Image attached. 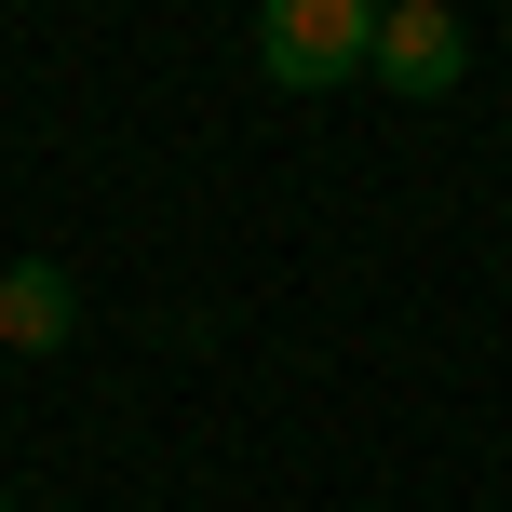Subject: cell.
Masks as SVG:
<instances>
[{"instance_id": "6da1fadb", "label": "cell", "mask_w": 512, "mask_h": 512, "mask_svg": "<svg viewBox=\"0 0 512 512\" xmlns=\"http://www.w3.org/2000/svg\"><path fill=\"white\" fill-rule=\"evenodd\" d=\"M364 41H378V0H256V68L283 95L364 81Z\"/></svg>"}, {"instance_id": "277c9868", "label": "cell", "mask_w": 512, "mask_h": 512, "mask_svg": "<svg viewBox=\"0 0 512 512\" xmlns=\"http://www.w3.org/2000/svg\"><path fill=\"white\" fill-rule=\"evenodd\" d=\"M0 512H14V499H0Z\"/></svg>"}, {"instance_id": "7a4b0ae2", "label": "cell", "mask_w": 512, "mask_h": 512, "mask_svg": "<svg viewBox=\"0 0 512 512\" xmlns=\"http://www.w3.org/2000/svg\"><path fill=\"white\" fill-rule=\"evenodd\" d=\"M364 81H391V95H459V81H472V27L445 14V0H378Z\"/></svg>"}, {"instance_id": "3957f363", "label": "cell", "mask_w": 512, "mask_h": 512, "mask_svg": "<svg viewBox=\"0 0 512 512\" xmlns=\"http://www.w3.org/2000/svg\"><path fill=\"white\" fill-rule=\"evenodd\" d=\"M68 324H81V283L54 256H14L0 270V351H68Z\"/></svg>"}]
</instances>
